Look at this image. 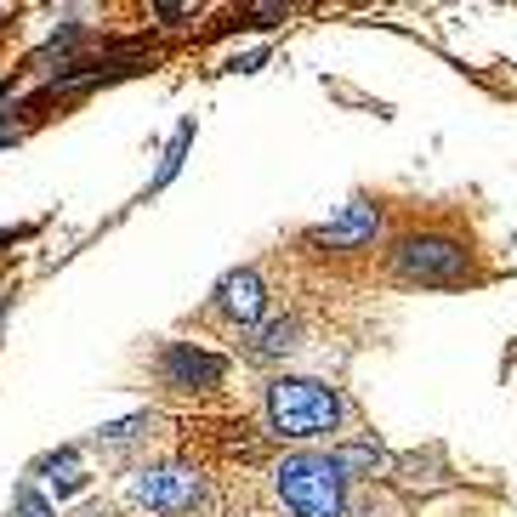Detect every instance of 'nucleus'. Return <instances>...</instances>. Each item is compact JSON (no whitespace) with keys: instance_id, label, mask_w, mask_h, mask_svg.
<instances>
[{"instance_id":"f257e3e1","label":"nucleus","mask_w":517,"mask_h":517,"mask_svg":"<svg viewBox=\"0 0 517 517\" xmlns=\"http://www.w3.org/2000/svg\"><path fill=\"white\" fill-rule=\"evenodd\" d=\"M347 421V398L313 375H279L268 387V427L279 438H324Z\"/></svg>"},{"instance_id":"f03ea898","label":"nucleus","mask_w":517,"mask_h":517,"mask_svg":"<svg viewBox=\"0 0 517 517\" xmlns=\"http://www.w3.org/2000/svg\"><path fill=\"white\" fill-rule=\"evenodd\" d=\"M273 495L285 500L290 517H347V478L319 449L285 455L273 466Z\"/></svg>"},{"instance_id":"7ed1b4c3","label":"nucleus","mask_w":517,"mask_h":517,"mask_svg":"<svg viewBox=\"0 0 517 517\" xmlns=\"http://www.w3.org/2000/svg\"><path fill=\"white\" fill-rule=\"evenodd\" d=\"M466 268H472V250L444 233H410L393 250V273L404 285H461Z\"/></svg>"},{"instance_id":"20e7f679","label":"nucleus","mask_w":517,"mask_h":517,"mask_svg":"<svg viewBox=\"0 0 517 517\" xmlns=\"http://www.w3.org/2000/svg\"><path fill=\"white\" fill-rule=\"evenodd\" d=\"M125 495H131V506H143L154 517H188L205 506V478L188 472V466H148V472L131 478Z\"/></svg>"},{"instance_id":"39448f33","label":"nucleus","mask_w":517,"mask_h":517,"mask_svg":"<svg viewBox=\"0 0 517 517\" xmlns=\"http://www.w3.org/2000/svg\"><path fill=\"white\" fill-rule=\"evenodd\" d=\"M222 375H228V358L211 353V347H194V341H165L160 347V381L177 393H211Z\"/></svg>"},{"instance_id":"423d86ee","label":"nucleus","mask_w":517,"mask_h":517,"mask_svg":"<svg viewBox=\"0 0 517 517\" xmlns=\"http://www.w3.org/2000/svg\"><path fill=\"white\" fill-rule=\"evenodd\" d=\"M262 307H268V290H262V273L256 268H233L222 285H216V313L239 330L262 324Z\"/></svg>"},{"instance_id":"0eeeda50","label":"nucleus","mask_w":517,"mask_h":517,"mask_svg":"<svg viewBox=\"0 0 517 517\" xmlns=\"http://www.w3.org/2000/svg\"><path fill=\"white\" fill-rule=\"evenodd\" d=\"M375 233H381V211H375L370 199H353V205H341V216H330L324 228H313V245L358 250V245H370Z\"/></svg>"},{"instance_id":"6e6552de","label":"nucleus","mask_w":517,"mask_h":517,"mask_svg":"<svg viewBox=\"0 0 517 517\" xmlns=\"http://www.w3.org/2000/svg\"><path fill=\"white\" fill-rule=\"evenodd\" d=\"M296 336H302V319H296V313H273V319L250 324V358H285V353H296Z\"/></svg>"},{"instance_id":"1a4fd4ad","label":"nucleus","mask_w":517,"mask_h":517,"mask_svg":"<svg viewBox=\"0 0 517 517\" xmlns=\"http://www.w3.org/2000/svg\"><path fill=\"white\" fill-rule=\"evenodd\" d=\"M330 461L341 466V478H353V472H375V466L387 461V449L375 444V438H364V444H341Z\"/></svg>"},{"instance_id":"9d476101","label":"nucleus","mask_w":517,"mask_h":517,"mask_svg":"<svg viewBox=\"0 0 517 517\" xmlns=\"http://www.w3.org/2000/svg\"><path fill=\"white\" fill-rule=\"evenodd\" d=\"M188 143H194V120H182L177 125V137H171V148H165V160H160V177L148 182V188H165V182L182 171V154H188Z\"/></svg>"},{"instance_id":"9b49d317","label":"nucleus","mask_w":517,"mask_h":517,"mask_svg":"<svg viewBox=\"0 0 517 517\" xmlns=\"http://www.w3.org/2000/svg\"><path fill=\"white\" fill-rule=\"evenodd\" d=\"M148 427H154V415H125V421H114V427L97 432V444H108V449H114V444H131V438H143Z\"/></svg>"},{"instance_id":"f8f14e48","label":"nucleus","mask_w":517,"mask_h":517,"mask_svg":"<svg viewBox=\"0 0 517 517\" xmlns=\"http://www.w3.org/2000/svg\"><path fill=\"white\" fill-rule=\"evenodd\" d=\"M12 517H57V512L40 500L35 483H18V495H12Z\"/></svg>"},{"instance_id":"ddd939ff","label":"nucleus","mask_w":517,"mask_h":517,"mask_svg":"<svg viewBox=\"0 0 517 517\" xmlns=\"http://www.w3.org/2000/svg\"><path fill=\"white\" fill-rule=\"evenodd\" d=\"M35 472H52V478H63V472H80V449H57V455H46Z\"/></svg>"},{"instance_id":"4468645a","label":"nucleus","mask_w":517,"mask_h":517,"mask_svg":"<svg viewBox=\"0 0 517 517\" xmlns=\"http://www.w3.org/2000/svg\"><path fill=\"white\" fill-rule=\"evenodd\" d=\"M52 489H57V500L80 495V489H86V472H63V478H52Z\"/></svg>"},{"instance_id":"2eb2a0df","label":"nucleus","mask_w":517,"mask_h":517,"mask_svg":"<svg viewBox=\"0 0 517 517\" xmlns=\"http://www.w3.org/2000/svg\"><path fill=\"white\" fill-rule=\"evenodd\" d=\"M245 18H256V29H268V23H279V18H285V6H250Z\"/></svg>"},{"instance_id":"dca6fc26","label":"nucleus","mask_w":517,"mask_h":517,"mask_svg":"<svg viewBox=\"0 0 517 517\" xmlns=\"http://www.w3.org/2000/svg\"><path fill=\"white\" fill-rule=\"evenodd\" d=\"M154 18H165V23H177V18H194V6H171V0H165V6H154Z\"/></svg>"},{"instance_id":"f3484780","label":"nucleus","mask_w":517,"mask_h":517,"mask_svg":"<svg viewBox=\"0 0 517 517\" xmlns=\"http://www.w3.org/2000/svg\"><path fill=\"white\" fill-rule=\"evenodd\" d=\"M12 86H18V80H0V103H6V97H12Z\"/></svg>"}]
</instances>
